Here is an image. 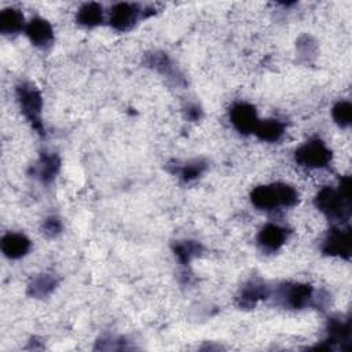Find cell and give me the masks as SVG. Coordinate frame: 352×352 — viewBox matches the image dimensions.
Returning <instances> with one entry per match:
<instances>
[{"mask_svg": "<svg viewBox=\"0 0 352 352\" xmlns=\"http://www.w3.org/2000/svg\"><path fill=\"white\" fill-rule=\"evenodd\" d=\"M331 116H333V120L336 121V124L340 125L341 128L349 126L352 122V104L346 100L337 102L333 106Z\"/></svg>", "mask_w": 352, "mask_h": 352, "instance_id": "20", "label": "cell"}, {"mask_svg": "<svg viewBox=\"0 0 352 352\" xmlns=\"http://www.w3.org/2000/svg\"><path fill=\"white\" fill-rule=\"evenodd\" d=\"M250 201L261 210H274L280 206H294L298 201V194L289 184L275 183L253 188Z\"/></svg>", "mask_w": 352, "mask_h": 352, "instance_id": "1", "label": "cell"}, {"mask_svg": "<svg viewBox=\"0 0 352 352\" xmlns=\"http://www.w3.org/2000/svg\"><path fill=\"white\" fill-rule=\"evenodd\" d=\"M260 140L264 142H278L283 133H285V125L279 120H263L258 121L254 132H253Z\"/></svg>", "mask_w": 352, "mask_h": 352, "instance_id": "15", "label": "cell"}, {"mask_svg": "<svg viewBox=\"0 0 352 352\" xmlns=\"http://www.w3.org/2000/svg\"><path fill=\"white\" fill-rule=\"evenodd\" d=\"M25 28V18L19 10L6 8L0 12V32L3 34H14Z\"/></svg>", "mask_w": 352, "mask_h": 352, "instance_id": "14", "label": "cell"}, {"mask_svg": "<svg viewBox=\"0 0 352 352\" xmlns=\"http://www.w3.org/2000/svg\"><path fill=\"white\" fill-rule=\"evenodd\" d=\"M16 99L25 118L30 122L32 128L38 133H44V126L41 121L43 110V96L40 91L32 82H21L16 85Z\"/></svg>", "mask_w": 352, "mask_h": 352, "instance_id": "2", "label": "cell"}, {"mask_svg": "<svg viewBox=\"0 0 352 352\" xmlns=\"http://www.w3.org/2000/svg\"><path fill=\"white\" fill-rule=\"evenodd\" d=\"M140 8L136 4L131 3H117L111 7L109 22L110 25L120 32L129 30L139 19Z\"/></svg>", "mask_w": 352, "mask_h": 352, "instance_id": "8", "label": "cell"}, {"mask_svg": "<svg viewBox=\"0 0 352 352\" xmlns=\"http://www.w3.org/2000/svg\"><path fill=\"white\" fill-rule=\"evenodd\" d=\"M322 252L327 256L349 258L352 252V234L349 228H334L323 241Z\"/></svg>", "mask_w": 352, "mask_h": 352, "instance_id": "6", "label": "cell"}, {"mask_svg": "<svg viewBox=\"0 0 352 352\" xmlns=\"http://www.w3.org/2000/svg\"><path fill=\"white\" fill-rule=\"evenodd\" d=\"M294 158L297 164L305 168H324L331 160V151L320 139H311L296 150Z\"/></svg>", "mask_w": 352, "mask_h": 352, "instance_id": "4", "label": "cell"}, {"mask_svg": "<svg viewBox=\"0 0 352 352\" xmlns=\"http://www.w3.org/2000/svg\"><path fill=\"white\" fill-rule=\"evenodd\" d=\"M173 252L182 264H188L202 253V245L197 241H177L173 245Z\"/></svg>", "mask_w": 352, "mask_h": 352, "instance_id": "18", "label": "cell"}, {"mask_svg": "<svg viewBox=\"0 0 352 352\" xmlns=\"http://www.w3.org/2000/svg\"><path fill=\"white\" fill-rule=\"evenodd\" d=\"M270 296V289L265 283L260 280L248 282L238 294V305L241 308H253L260 300H264Z\"/></svg>", "mask_w": 352, "mask_h": 352, "instance_id": "11", "label": "cell"}, {"mask_svg": "<svg viewBox=\"0 0 352 352\" xmlns=\"http://www.w3.org/2000/svg\"><path fill=\"white\" fill-rule=\"evenodd\" d=\"M146 63L148 65V67H153L155 69L157 72H160L161 74H166L168 77H175V67H173V63L170 62L169 56L164 52H153V54H148L147 58H146Z\"/></svg>", "mask_w": 352, "mask_h": 352, "instance_id": "19", "label": "cell"}, {"mask_svg": "<svg viewBox=\"0 0 352 352\" xmlns=\"http://www.w3.org/2000/svg\"><path fill=\"white\" fill-rule=\"evenodd\" d=\"M60 231H62V221H60L59 217L50 216V217H47L44 220V223H43V232L47 236H50V238L56 236L58 234H60Z\"/></svg>", "mask_w": 352, "mask_h": 352, "instance_id": "22", "label": "cell"}, {"mask_svg": "<svg viewBox=\"0 0 352 352\" xmlns=\"http://www.w3.org/2000/svg\"><path fill=\"white\" fill-rule=\"evenodd\" d=\"M58 285V280L54 275L50 274H41L33 278L28 286V294L36 298H41L48 296L55 290Z\"/></svg>", "mask_w": 352, "mask_h": 352, "instance_id": "17", "label": "cell"}, {"mask_svg": "<svg viewBox=\"0 0 352 352\" xmlns=\"http://www.w3.org/2000/svg\"><path fill=\"white\" fill-rule=\"evenodd\" d=\"M257 242L263 249L275 252L286 242V230L278 224H265L257 235Z\"/></svg>", "mask_w": 352, "mask_h": 352, "instance_id": "13", "label": "cell"}, {"mask_svg": "<svg viewBox=\"0 0 352 352\" xmlns=\"http://www.w3.org/2000/svg\"><path fill=\"white\" fill-rule=\"evenodd\" d=\"M30 245L29 238L18 232H8L1 238V252L12 260L23 257L30 250Z\"/></svg>", "mask_w": 352, "mask_h": 352, "instance_id": "10", "label": "cell"}, {"mask_svg": "<svg viewBox=\"0 0 352 352\" xmlns=\"http://www.w3.org/2000/svg\"><path fill=\"white\" fill-rule=\"evenodd\" d=\"M312 286L307 283H285L278 287V301L289 308L300 309L307 307L312 300Z\"/></svg>", "mask_w": 352, "mask_h": 352, "instance_id": "5", "label": "cell"}, {"mask_svg": "<svg viewBox=\"0 0 352 352\" xmlns=\"http://www.w3.org/2000/svg\"><path fill=\"white\" fill-rule=\"evenodd\" d=\"M76 21L85 28H95L103 21V8L98 3H87L80 7Z\"/></svg>", "mask_w": 352, "mask_h": 352, "instance_id": "16", "label": "cell"}, {"mask_svg": "<svg viewBox=\"0 0 352 352\" xmlns=\"http://www.w3.org/2000/svg\"><path fill=\"white\" fill-rule=\"evenodd\" d=\"M206 168V164L205 161L202 160H194V161H190L187 164H184L180 170H179V175H180V179L186 183L197 179Z\"/></svg>", "mask_w": 352, "mask_h": 352, "instance_id": "21", "label": "cell"}, {"mask_svg": "<svg viewBox=\"0 0 352 352\" xmlns=\"http://www.w3.org/2000/svg\"><path fill=\"white\" fill-rule=\"evenodd\" d=\"M316 208L330 220L342 221L351 214V199L333 187H323L315 197Z\"/></svg>", "mask_w": 352, "mask_h": 352, "instance_id": "3", "label": "cell"}, {"mask_svg": "<svg viewBox=\"0 0 352 352\" xmlns=\"http://www.w3.org/2000/svg\"><path fill=\"white\" fill-rule=\"evenodd\" d=\"M26 36L36 47L45 48L54 41V30L48 21L43 18H33L25 28Z\"/></svg>", "mask_w": 352, "mask_h": 352, "instance_id": "9", "label": "cell"}, {"mask_svg": "<svg viewBox=\"0 0 352 352\" xmlns=\"http://www.w3.org/2000/svg\"><path fill=\"white\" fill-rule=\"evenodd\" d=\"M230 120H231L234 128L243 135L253 133L260 121L257 118L254 106H252L249 103H242V102L236 103L231 107Z\"/></svg>", "mask_w": 352, "mask_h": 352, "instance_id": "7", "label": "cell"}, {"mask_svg": "<svg viewBox=\"0 0 352 352\" xmlns=\"http://www.w3.org/2000/svg\"><path fill=\"white\" fill-rule=\"evenodd\" d=\"M60 160L55 153H43L33 168V175L43 183H51L58 175Z\"/></svg>", "mask_w": 352, "mask_h": 352, "instance_id": "12", "label": "cell"}, {"mask_svg": "<svg viewBox=\"0 0 352 352\" xmlns=\"http://www.w3.org/2000/svg\"><path fill=\"white\" fill-rule=\"evenodd\" d=\"M186 114H187V117H188L191 121H197V120L201 118L202 111H201L199 106H197V104H190V106L187 107V110H186Z\"/></svg>", "mask_w": 352, "mask_h": 352, "instance_id": "23", "label": "cell"}]
</instances>
